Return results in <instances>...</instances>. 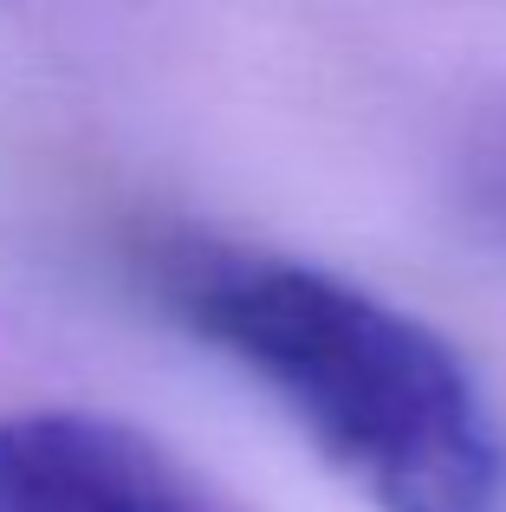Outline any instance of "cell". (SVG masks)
<instances>
[{
  "mask_svg": "<svg viewBox=\"0 0 506 512\" xmlns=\"http://www.w3.org/2000/svg\"><path fill=\"white\" fill-rule=\"evenodd\" d=\"M468 195L481 208V221H494L506 234V117L468 150Z\"/></svg>",
  "mask_w": 506,
  "mask_h": 512,
  "instance_id": "3957f363",
  "label": "cell"
},
{
  "mask_svg": "<svg viewBox=\"0 0 506 512\" xmlns=\"http://www.w3.org/2000/svg\"><path fill=\"white\" fill-rule=\"evenodd\" d=\"M150 299L247 370L377 512H506V428L429 318L318 260L208 234L137 253Z\"/></svg>",
  "mask_w": 506,
  "mask_h": 512,
  "instance_id": "6da1fadb",
  "label": "cell"
},
{
  "mask_svg": "<svg viewBox=\"0 0 506 512\" xmlns=\"http://www.w3.org/2000/svg\"><path fill=\"white\" fill-rule=\"evenodd\" d=\"M0 512H215L137 428L85 409L0 415Z\"/></svg>",
  "mask_w": 506,
  "mask_h": 512,
  "instance_id": "7a4b0ae2",
  "label": "cell"
}]
</instances>
